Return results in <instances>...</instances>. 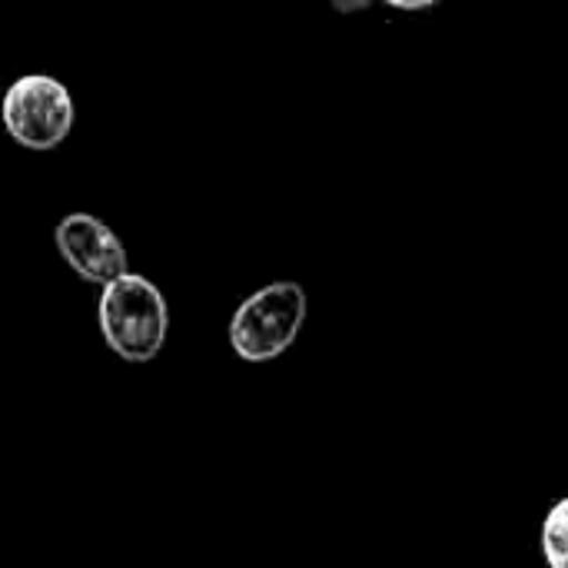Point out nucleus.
<instances>
[{
    "label": "nucleus",
    "instance_id": "obj_1",
    "mask_svg": "<svg viewBox=\"0 0 568 568\" xmlns=\"http://www.w3.org/2000/svg\"><path fill=\"white\" fill-rule=\"evenodd\" d=\"M103 343L126 363H150L166 343L170 310L156 283L140 273H123L103 286L97 303Z\"/></svg>",
    "mask_w": 568,
    "mask_h": 568
},
{
    "label": "nucleus",
    "instance_id": "obj_2",
    "mask_svg": "<svg viewBox=\"0 0 568 568\" xmlns=\"http://www.w3.org/2000/svg\"><path fill=\"white\" fill-rule=\"evenodd\" d=\"M306 323V293L300 283L280 280L246 296L230 320V346L243 363H270L283 356Z\"/></svg>",
    "mask_w": 568,
    "mask_h": 568
},
{
    "label": "nucleus",
    "instance_id": "obj_3",
    "mask_svg": "<svg viewBox=\"0 0 568 568\" xmlns=\"http://www.w3.org/2000/svg\"><path fill=\"white\" fill-rule=\"evenodd\" d=\"M3 130L13 143L27 150H53L60 146L77 120V106L70 90L50 73H23L17 77L0 103Z\"/></svg>",
    "mask_w": 568,
    "mask_h": 568
},
{
    "label": "nucleus",
    "instance_id": "obj_4",
    "mask_svg": "<svg viewBox=\"0 0 568 568\" xmlns=\"http://www.w3.org/2000/svg\"><path fill=\"white\" fill-rule=\"evenodd\" d=\"M63 263L93 286H106L130 270L123 240L90 213H67L53 230Z\"/></svg>",
    "mask_w": 568,
    "mask_h": 568
},
{
    "label": "nucleus",
    "instance_id": "obj_5",
    "mask_svg": "<svg viewBox=\"0 0 568 568\" xmlns=\"http://www.w3.org/2000/svg\"><path fill=\"white\" fill-rule=\"evenodd\" d=\"M542 559L549 568H568V496L559 499L542 523Z\"/></svg>",
    "mask_w": 568,
    "mask_h": 568
},
{
    "label": "nucleus",
    "instance_id": "obj_6",
    "mask_svg": "<svg viewBox=\"0 0 568 568\" xmlns=\"http://www.w3.org/2000/svg\"><path fill=\"white\" fill-rule=\"evenodd\" d=\"M376 0H329V7L336 13H359V10H369Z\"/></svg>",
    "mask_w": 568,
    "mask_h": 568
},
{
    "label": "nucleus",
    "instance_id": "obj_7",
    "mask_svg": "<svg viewBox=\"0 0 568 568\" xmlns=\"http://www.w3.org/2000/svg\"><path fill=\"white\" fill-rule=\"evenodd\" d=\"M383 3H389V7H396V10H429V7H436L439 0H383Z\"/></svg>",
    "mask_w": 568,
    "mask_h": 568
}]
</instances>
